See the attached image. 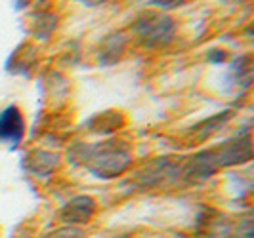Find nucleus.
<instances>
[{"instance_id":"6e6552de","label":"nucleus","mask_w":254,"mask_h":238,"mask_svg":"<svg viewBox=\"0 0 254 238\" xmlns=\"http://www.w3.org/2000/svg\"><path fill=\"white\" fill-rule=\"evenodd\" d=\"M82 4H86V6H98V4H102L105 0H80Z\"/></svg>"},{"instance_id":"20e7f679","label":"nucleus","mask_w":254,"mask_h":238,"mask_svg":"<svg viewBox=\"0 0 254 238\" xmlns=\"http://www.w3.org/2000/svg\"><path fill=\"white\" fill-rule=\"evenodd\" d=\"M25 134V120L17 107H8L0 113V139L17 145Z\"/></svg>"},{"instance_id":"39448f33","label":"nucleus","mask_w":254,"mask_h":238,"mask_svg":"<svg viewBox=\"0 0 254 238\" xmlns=\"http://www.w3.org/2000/svg\"><path fill=\"white\" fill-rule=\"evenodd\" d=\"M96 212V202L90 196H76L69 204H65L62 219L69 225H82L88 223Z\"/></svg>"},{"instance_id":"0eeeda50","label":"nucleus","mask_w":254,"mask_h":238,"mask_svg":"<svg viewBox=\"0 0 254 238\" xmlns=\"http://www.w3.org/2000/svg\"><path fill=\"white\" fill-rule=\"evenodd\" d=\"M151 4H155V6H159V8H163V10H166V8H174V6H180L182 2H186V0H149Z\"/></svg>"},{"instance_id":"f257e3e1","label":"nucleus","mask_w":254,"mask_h":238,"mask_svg":"<svg viewBox=\"0 0 254 238\" xmlns=\"http://www.w3.org/2000/svg\"><path fill=\"white\" fill-rule=\"evenodd\" d=\"M78 162L102 179H113L121 176L132 162V154L125 143L107 141L102 145H88L86 149H78Z\"/></svg>"},{"instance_id":"7ed1b4c3","label":"nucleus","mask_w":254,"mask_h":238,"mask_svg":"<svg viewBox=\"0 0 254 238\" xmlns=\"http://www.w3.org/2000/svg\"><path fill=\"white\" fill-rule=\"evenodd\" d=\"M134 31L143 44L155 48V46H165L174 38L176 25L170 15L163 12H149L143 13L134 23Z\"/></svg>"},{"instance_id":"423d86ee","label":"nucleus","mask_w":254,"mask_h":238,"mask_svg":"<svg viewBox=\"0 0 254 238\" xmlns=\"http://www.w3.org/2000/svg\"><path fill=\"white\" fill-rule=\"evenodd\" d=\"M46 238H84L82 231H78L76 227H64V229H58L54 231L52 235H48Z\"/></svg>"},{"instance_id":"f03ea898","label":"nucleus","mask_w":254,"mask_h":238,"mask_svg":"<svg viewBox=\"0 0 254 238\" xmlns=\"http://www.w3.org/2000/svg\"><path fill=\"white\" fill-rule=\"evenodd\" d=\"M245 160H251V139L249 136L243 139H233L226 145H220L216 149L199 152L195 158H191L188 166L190 177H208L216 170L226 168L231 164H243Z\"/></svg>"}]
</instances>
